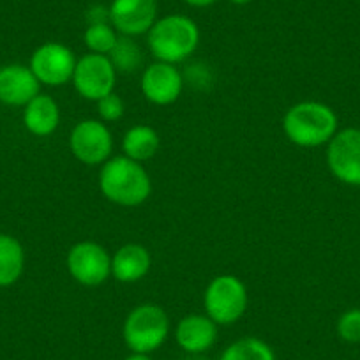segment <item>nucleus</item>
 Wrapping results in <instances>:
<instances>
[{
	"instance_id": "nucleus-1",
	"label": "nucleus",
	"mask_w": 360,
	"mask_h": 360,
	"mask_svg": "<svg viewBox=\"0 0 360 360\" xmlns=\"http://www.w3.org/2000/svg\"><path fill=\"white\" fill-rule=\"evenodd\" d=\"M99 189L115 205L138 207L150 196L152 180L141 162L115 155L101 166Z\"/></svg>"
},
{
	"instance_id": "nucleus-2",
	"label": "nucleus",
	"mask_w": 360,
	"mask_h": 360,
	"mask_svg": "<svg viewBox=\"0 0 360 360\" xmlns=\"http://www.w3.org/2000/svg\"><path fill=\"white\" fill-rule=\"evenodd\" d=\"M338 115L320 101H302L293 105L283 119L286 138L297 147L314 148L328 143L338 133Z\"/></svg>"
},
{
	"instance_id": "nucleus-3",
	"label": "nucleus",
	"mask_w": 360,
	"mask_h": 360,
	"mask_svg": "<svg viewBox=\"0 0 360 360\" xmlns=\"http://www.w3.org/2000/svg\"><path fill=\"white\" fill-rule=\"evenodd\" d=\"M147 44L155 60L175 65L195 53L200 44V29L189 16L168 15L155 20L147 32Z\"/></svg>"
},
{
	"instance_id": "nucleus-4",
	"label": "nucleus",
	"mask_w": 360,
	"mask_h": 360,
	"mask_svg": "<svg viewBox=\"0 0 360 360\" xmlns=\"http://www.w3.org/2000/svg\"><path fill=\"white\" fill-rule=\"evenodd\" d=\"M169 318L158 304H140L127 314L122 338L131 353H154L166 342Z\"/></svg>"
},
{
	"instance_id": "nucleus-5",
	"label": "nucleus",
	"mask_w": 360,
	"mask_h": 360,
	"mask_svg": "<svg viewBox=\"0 0 360 360\" xmlns=\"http://www.w3.org/2000/svg\"><path fill=\"white\" fill-rule=\"evenodd\" d=\"M248 288L233 274L216 276L203 293L205 314L217 325H233L248 309Z\"/></svg>"
},
{
	"instance_id": "nucleus-6",
	"label": "nucleus",
	"mask_w": 360,
	"mask_h": 360,
	"mask_svg": "<svg viewBox=\"0 0 360 360\" xmlns=\"http://www.w3.org/2000/svg\"><path fill=\"white\" fill-rule=\"evenodd\" d=\"M71 82L83 99L98 103L99 99L113 92L117 71L108 55L86 53L76 60Z\"/></svg>"
},
{
	"instance_id": "nucleus-7",
	"label": "nucleus",
	"mask_w": 360,
	"mask_h": 360,
	"mask_svg": "<svg viewBox=\"0 0 360 360\" xmlns=\"http://www.w3.org/2000/svg\"><path fill=\"white\" fill-rule=\"evenodd\" d=\"M69 274L83 286H99L112 276V258L101 244L83 240L72 245L65 259Z\"/></svg>"
},
{
	"instance_id": "nucleus-8",
	"label": "nucleus",
	"mask_w": 360,
	"mask_h": 360,
	"mask_svg": "<svg viewBox=\"0 0 360 360\" xmlns=\"http://www.w3.org/2000/svg\"><path fill=\"white\" fill-rule=\"evenodd\" d=\"M69 148H71L72 155L83 165H105L112 158V131L101 120H82L72 127L71 136H69Z\"/></svg>"
},
{
	"instance_id": "nucleus-9",
	"label": "nucleus",
	"mask_w": 360,
	"mask_h": 360,
	"mask_svg": "<svg viewBox=\"0 0 360 360\" xmlns=\"http://www.w3.org/2000/svg\"><path fill=\"white\" fill-rule=\"evenodd\" d=\"M29 68L41 85L62 86L72 79L76 57L65 44L44 43L34 50Z\"/></svg>"
},
{
	"instance_id": "nucleus-10",
	"label": "nucleus",
	"mask_w": 360,
	"mask_h": 360,
	"mask_svg": "<svg viewBox=\"0 0 360 360\" xmlns=\"http://www.w3.org/2000/svg\"><path fill=\"white\" fill-rule=\"evenodd\" d=\"M327 165L342 184L360 188V129L348 127L335 133L328 141Z\"/></svg>"
},
{
	"instance_id": "nucleus-11",
	"label": "nucleus",
	"mask_w": 360,
	"mask_h": 360,
	"mask_svg": "<svg viewBox=\"0 0 360 360\" xmlns=\"http://www.w3.org/2000/svg\"><path fill=\"white\" fill-rule=\"evenodd\" d=\"M141 94L155 106L173 105L182 94L184 79L179 69L166 62H154L141 75Z\"/></svg>"
},
{
	"instance_id": "nucleus-12",
	"label": "nucleus",
	"mask_w": 360,
	"mask_h": 360,
	"mask_svg": "<svg viewBox=\"0 0 360 360\" xmlns=\"http://www.w3.org/2000/svg\"><path fill=\"white\" fill-rule=\"evenodd\" d=\"M110 23L120 36L136 37L147 34L155 23L158 2L155 0H113Z\"/></svg>"
},
{
	"instance_id": "nucleus-13",
	"label": "nucleus",
	"mask_w": 360,
	"mask_h": 360,
	"mask_svg": "<svg viewBox=\"0 0 360 360\" xmlns=\"http://www.w3.org/2000/svg\"><path fill=\"white\" fill-rule=\"evenodd\" d=\"M41 94V83L29 65H0V103L6 106H25Z\"/></svg>"
},
{
	"instance_id": "nucleus-14",
	"label": "nucleus",
	"mask_w": 360,
	"mask_h": 360,
	"mask_svg": "<svg viewBox=\"0 0 360 360\" xmlns=\"http://www.w3.org/2000/svg\"><path fill=\"white\" fill-rule=\"evenodd\" d=\"M175 342L188 355H202L217 341V323L207 314H188L176 323Z\"/></svg>"
},
{
	"instance_id": "nucleus-15",
	"label": "nucleus",
	"mask_w": 360,
	"mask_h": 360,
	"mask_svg": "<svg viewBox=\"0 0 360 360\" xmlns=\"http://www.w3.org/2000/svg\"><path fill=\"white\" fill-rule=\"evenodd\" d=\"M152 256L141 244H126L112 256V276L120 283H136L148 274Z\"/></svg>"
},
{
	"instance_id": "nucleus-16",
	"label": "nucleus",
	"mask_w": 360,
	"mask_h": 360,
	"mask_svg": "<svg viewBox=\"0 0 360 360\" xmlns=\"http://www.w3.org/2000/svg\"><path fill=\"white\" fill-rule=\"evenodd\" d=\"M60 124V110L57 101L48 94H37L23 106V126L34 136H50Z\"/></svg>"
},
{
	"instance_id": "nucleus-17",
	"label": "nucleus",
	"mask_w": 360,
	"mask_h": 360,
	"mask_svg": "<svg viewBox=\"0 0 360 360\" xmlns=\"http://www.w3.org/2000/svg\"><path fill=\"white\" fill-rule=\"evenodd\" d=\"M25 270V249L9 233H0V288L16 285Z\"/></svg>"
},
{
	"instance_id": "nucleus-18",
	"label": "nucleus",
	"mask_w": 360,
	"mask_h": 360,
	"mask_svg": "<svg viewBox=\"0 0 360 360\" xmlns=\"http://www.w3.org/2000/svg\"><path fill=\"white\" fill-rule=\"evenodd\" d=\"M159 150V134L150 126L138 124L126 131L122 138V152L133 161L143 162L154 158Z\"/></svg>"
},
{
	"instance_id": "nucleus-19",
	"label": "nucleus",
	"mask_w": 360,
	"mask_h": 360,
	"mask_svg": "<svg viewBox=\"0 0 360 360\" xmlns=\"http://www.w3.org/2000/svg\"><path fill=\"white\" fill-rule=\"evenodd\" d=\"M219 360H278L269 342L259 338H240L228 345Z\"/></svg>"
},
{
	"instance_id": "nucleus-20",
	"label": "nucleus",
	"mask_w": 360,
	"mask_h": 360,
	"mask_svg": "<svg viewBox=\"0 0 360 360\" xmlns=\"http://www.w3.org/2000/svg\"><path fill=\"white\" fill-rule=\"evenodd\" d=\"M108 58L112 60L115 71L126 72V75L136 71L141 65V62H143V55H141L140 46L134 43L133 37L127 36H120L117 39L115 46L110 51Z\"/></svg>"
},
{
	"instance_id": "nucleus-21",
	"label": "nucleus",
	"mask_w": 360,
	"mask_h": 360,
	"mask_svg": "<svg viewBox=\"0 0 360 360\" xmlns=\"http://www.w3.org/2000/svg\"><path fill=\"white\" fill-rule=\"evenodd\" d=\"M117 39H119L117 30L110 23H90L83 34V41L90 53L110 55Z\"/></svg>"
},
{
	"instance_id": "nucleus-22",
	"label": "nucleus",
	"mask_w": 360,
	"mask_h": 360,
	"mask_svg": "<svg viewBox=\"0 0 360 360\" xmlns=\"http://www.w3.org/2000/svg\"><path fill=\"white\" fill-rule=\"evenodd\" d=\"M338 335L346 342H360V309H348L339 316L338 325H335Z\"/></svg>"
},
{
	"instance_id": "nucleus-23",
	"label": "nucleus",
	"mask_w": 360,
	"mask_h": 360,
	"mask_svg": "<svg viewBox=\"0 0 360 360\" xmlns=\"http://www.w3.org/2000/svg\"><path fill=\"white\" fill-rule=\"evenodd\" d=\"M98 112H99V117H101L105 122H117V120H120L124 117L126 105H124L120 96H117L115 92H112V94L99 99Z\"/></svg>"
},
{
	"instance_id": "nucleus-24",
	"label": "nucleus",
	"mask_w": 360,
	"mask_h": 360,
	"mask_svg": "<svg viewBox=\"0 0 360 360\" xmlns=\"http://www.w3.org/2000/svg\"><path fill=\"white\" fill-rule=\"evenodd\" d=\"M186 4L193 6V8H209L212 6L216 0H184Z\"/></svg>"
},
{
	"instance_id": "nucleus-25",
	"label": "nucleus",
	"mask_w": 360,
	"mask_h": 360,
	"mask_svg": "<svg viewBox=\"0 0 360 360\" xmlns=\"http://www.w3.org/2000/svg\"><path fill=\"white\" fill-rule=\"evenodd\" d=\"M124 360H152V356L147 355V353H131V355L126 356Z\"/></svg>"
},
{
	"instance_id": "nucleus-26",
	"label": "nucleus",
	"mask_w": 360,
	"mask_h": 360,
	"mask_svg": "<svg viewBox=\"0 0 360 360\" xmlns=\"http://www.w3.org/2000/svg\"><path fill=\"white\" fill-rule=\"evenodd\" d=\"M228 2H231V4H237V6H245V4H249V2H252V0H228Z\"/></svg>"
}]
</instances>
